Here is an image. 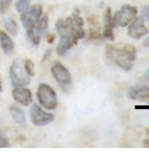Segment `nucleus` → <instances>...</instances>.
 Here are the masks:
<instances>
[{
    "instance_id": "nucleus-1",
    "label": "nucleus",
    "mask_w": 149,
    "mask_h": 154,
    "mask_svg": "<svg viewBox=\"0 0 149 154\" xmlns=\"http://www.w3.org/2000/svg\"><path fill=\"white\" fill-rule=\"evenodd\" d=\"M56 32L59 35V42L57 45V55L64 56L77 43L85 36L84 20L80 14L75 10L71 16L58 20L56 22Z\"/></svg>"
},
{
    "instance_id": "nucleus-2",
    "label": "nucleus",
    "mask_w": 149,
    "mask_h": 154,
    "mask_svg": "<svg viewBox=\"0 0 149 154\" xmlns=\"http://www.w3.org/2000/svg\"><path fill=\"white\" fill-rule=\"evenodd\" d=\"M105 57L109 62L118 66L125 72H130L132 69L137 58L136 49L132 45H109L105 48Z\"/></svg>"
},
{
    "instance_id": "nucleus-3",
    "label": "nucleus",
    "mask_w": 149,
    "mask_h": 154,
    "mask_svg": "<svg viewBox=\"0 0 149 154\" xmlns=\"http://www.w3.org/2000/svg\"><path fill=\"white\" fill-rule=\"evenodd\" d=\"M36 98H38L41 107L49 110H53L58 106L56 91L49 84H45V83L39 85L38 91H36Z\"/></svg>"
},
{
    "instance_id": "nucleus-4",
    "label": "nucleus",
    "mask_w": 149,
    "mask_h": 154,
    "mask_svg": "<svg viewBox=\"0 0 149 154\" xmlns=\"http://www.w3.org/2000/svg\"><path fill=\"white\" fill-rule=\"evenodd\" d=\"M51 73L59 88L64 91L68 92L71 89L73 85V79H71V74L70 72L59 62H55L51 67Z\"/></svg>"
},
{
    "instance_id": "nucleus-5",
    "label": "nucleus",
    "mask_w": 149,
    "mask_h": 154,
    "mask_svg": "<svg viewBox=\"0 0 149 154\" xmlns=\"http://www.w3.org/2000/svg\"><path fill=\"white\" fill-rule=\"evenodd\" d=\"M10 79L14 86H27L30 83V75L26 72L21 60L14 61L10 67Z\"/></svg>"
},
{
    "instance_id": "nucleus-6",
    "label": "nucleus",
    "mask_w": 149,
    "mask_h": 154,
    "mask_svg": "<svg viewBox=\"0 0 149 154\" xmlns=\"http://www.w3.org/2000/svg\"><path fill=\"white\" fill-rule=\"evenodd\" d=\"M29 117L35 126H45L55 120V115L50 112H45L38 103H33L29 110Z\"/></svg>"
},
{
    "instance_id": "nucleus-7",
    "label": "nucleus",
    "mask_w": 149,
    "mask_h": 154,
    "mask_svg": "<svg viewBox=\"0 0 149 154\" xmlns=\"http://www.w3.org/2000/svg\"><path fill=\"white\" fill-rule=\"evenodd\" d=\"M137 17V9L132 5H123L113 16V22L119 27H127Z\"/></svg>"
},
{
    "instance_id": "nucleus-8",
    "label": "nucleus",
    "mask_w": 149,
    "mask_h": 154,
    "mask_svg": "<svg viewBox=\"0 0 149 154\" xmlns=\"http://www.w3.org/2000/svg\"><path fill=\"white\" fill-rule=\"evenodd\" d=\"M43 15V6L40 4H36L34 6H30L26 12L21 14V22L26 30L33 28L39 18Z\"/></svg>"
},
{
    "instance_id": "nucleus-9",
    "label": "nucleus",
    "mask_w": 149,
    "mask_h": 154,
    "mask_svg": "<svg viewBox=\"0 0 149 154\" xmlns=\"http://www.w3.org/2000/svg\"><path fill=\"white\" fill-rule=\"evenodd\" d=\"M149 33V29L147 28V26L144 24L143 20L141 17H136L130 24H129V30L127 34L132 39H142L143 36H145Z\"/></svg>"
},
{
    "instance_id": "nucleus-10",
    "label": "nucleus",
    "mask_w": 149,
    "mask_h": 154,
    "mask_svg": "<svg viewBox=\"0 0 149 154\" xmlns=\"http://www.w3.org/2000/svg\"><path fill=\"white\" fill-rule=\"evenodd\" d=\"M12 97L17 103H20L21 106H24V107L29 106L33 102L32 91L26 86H14Z\"/></svg>"
},
{
    "instance_id": "nucleus-11",
    "label": "nucleus",
    "mask_w": 149,
    "mask_h": 154,
    "mask_svg": "<svg viewBox=\"0 0 149 154\" xmlns=\"http://www.w3.org/2000/svg\"><path fill=\"white\" fill-rule=\"evenodd\" d=\"M114 22H113V15H111L110 8L105 9L103 15V32L102 35L104 39L113 42L114 40Z\"/></svg>"
},
{
    "instance_id": "nucleus-12",
    "label": "nucleus",
    "mask_w": 149,
    "mask_h": 154,
    "mask_svg": "<svg viewBox=\"0 0 149 154\" xmlns=\"http://www.w3.org/2000/svg\"><path fill=\"white\" fill-rule=\"evenodd\" d=\"M127 97L133 101H149V85L139 84L132 86L127 91Z\"/></svg>"
},
{
    "instance_id": "nucleus-13",
    "label": "nucleus",
    "mask_w": 149,
    "mask_h": 154,
    "mask_svg": "<svg viewBox=\"0 0 149 154\" xmlns=\"http://www.w3.org/2000/svg\"><path fill=\"white\" fill-rule=\"evenodd\" d=\"M0 46H2V50L5 55L10 56L14 54L15 51V43L12 40V38L10 36V34L8 32L0 30Z\"/></svg>"
},
{
    "instance_id": "nucleus-14",
    "label": "nucleus",
    "mask_w": 149,
    "mask_h": 154,
    "mask_svg": "<svg viewBox=\"0 0 149 154\" xmlns=\"http://www.w3.org/2000/svg\"><path fill=\"white\" fill-rule=\"evenodd\" d=\"M10 114L16 124H18L20 126H26L27 120H26V113L23 109H21L16 104H12L10 106Z\"/></svg>"
},
{
    "instance_id": "nucleus-15",
    "label": "nucleus",
    "mask_w": 149,
    "mask_h": 154,
    "mask_svg": "<svg viewBox=\"0 0 149 154\" xmlns=\"http://www.w3.org/2000/svg\"><path fill=\"white\" fill-rule=\"evenodd\" d=\"M35 29L39 32V34L41 36L47 35V28H49V17L47 15H41V17L39 18V21L36 22V24L34 26Z\"/></svg>"
},
{
    "instance_id": "nucleus-16",
    "label": "nucleus",
    "mask_w": 149,
    "mask_h": 154,
    "mask_svg": "<svg viewBox=\"0 0 149 154\" xmlns=\"http://www.w3.org/2000/svg\"><path fill=\"white\" fill-rule=\"evenodd\" d=\"M5 28H6V32L12 36H16L18 34V24L12 17H9L5 20Z\"/></svg>"
},
{
    "instance_id": "nucleus-17",
    "label": "nucleus",
    "mask_w": 149,
    "mask_h": 154,
    "mask_svg": "<svg viewBox=\"0 0 149 154\" xmlns=\"http://www.w3.org/2000/svg\"><path fill=\"white\" fill-rule=\"evenodd\" d=\"M30 3H32V0H17L16 4H15L16 11H17L18 14L26 12V11L30 8Z\"/></svg>"
},
{
    "instance_id": "nucleus-18",
    "label": "nucleus",
    "mask_w": 149,
    "mask_h": 154,
    "mask_svg": "<svg viewBox=\"0 0 149 154\" xmlns=\"http://www.w3.org/2000/svg\"><path fill=\"white\" fill-rule=\"evenodd\" d=\"M23 66H24V69H26V72L30 75V76H33L34 74H35V66H34V63H33V61L32 60H26L24 62H23Z\"/></svg>"
},
{
    "instance_id": "nucleus-19",
    "label": "nucleus",
    "mask_w": 149,
    "mask_h": 154,
    "mask_svg": "<svg viewBox=\"0 0 149 154\" xmlns=\"http://www.w3.org/2000/svg\"><path fill=\"white\" fill-rule=\"evenodd\" d=\"M10 146H11V143H10L8 136L0 130V149L2 148H10Z\"/></svg>"
},
{
    "instance_id": "nucleus-20",
    "label": "nucleus",
    "mask_w": 149,
    "mask_h": 154,
    "mask_svg": "<svg viewBox=\"0 0 149 154\" xmlns=\"http://www.w3.org/2000/svg\"><path fill=\"white\" fill-rule=\"evenodd\" d=\"M11 3L12 0H0V14H5L9 10Z\"/></svg>"
},
{
    "instance_id": "nucleus-21",
    "label": "nucleus",
    "mask_w": 149,
    "mask_h": 154,
    "mask_svg": "<svg viewBox=\"0 0 149 154\" xmlns=\"http://www.w3.org/2000/svg\"><path fill=\"white\" fill-rule=\"evenodd\" d=\"M141 18L149 22V5H143L141 8Z\"/></svg>"
},
{
    "instance_id": "nucleus-22",
    "label": "nucleus",
    "mask_w": 149,
    "mask_h": 154,
    "mask_svg": "<svg viewBox=\"0 0 149 154\" xmlns=\"http://www.w3.org/2000/svg\"><path fill=\"white\" fill-rule=\"evenodd\" d=\"M147 132L149 134V129L147 130ZM143 146H144V147H147V148H149V138H145V140H144V142H143Z\"/></svg>"
},
{
    "instance_id": "nucleus-23",
    "label": "nucleus",
    "mask_w": 149,
    "mask_h": 154,
    "mask_svg": "<svg viewBox=\"0 0 149 154\" xmlns=\"http://www.w3.org/2000/svg\"><path fill=\"white\" fill-rule=\"evenodd\" d=\"M143 45H144V46H147V48H149V36H148L147 39L143 42Z\"/></svg>"
},
{
    "instance_id": "nucleus-24",
    "label": "nucleus",
    "mask_w": 149,
    "mask_h": 154,
    "mask_svg": "<svg viewBox=\"0 0 149 154\" xmlns=\"http://www.w3.org/2000/svg\"><path fill=\"white\" fill-rule=\"evenodd\" d=\"M53 39H55V36H53V35H49V36H47L49 43H52V40H53Z\"/></svg>"
},
{
    "instance_id": "nucleus-25",
    "label": "nucleus",
    "mask_w": 149,
    "mask_h": 154,
    "mask_svg": "<svg viewBox=\"0 0 149 154\" xmlns=\"http://www.w3.org/2000/svg\"><path fill=\"white\" fill-rule=\"evenodd\" d=\"M145 76H147V79H148V80H149V70H148V72H147V75H145Z\"/></svg>"
},
{
    "instance_id": "nucleus-26",
    "label": "nucleus",
    "mask_w": 149,
    "mask_h": 154,
    "mask_svg": "<svg viewBox=\"0 0 149 154\" xmlns=\"http://www.w3.org/2000/svg\"><path fill=\"white\" fill-rule=\"evenodd\" d=\"M0 90H2V80H0Z\"/></svg>"
},
{
    "instance_id": "nucleus-27",
    "label": "nucleus",
    "mask_w": 149,
    "mask_h": 154,
    "mask_svg": "<svg viewBox=\"0 0 149 154\" xmlns=\"http://www.w3.org/2000/svg\"><path fill=\"white\" fill-rule=\"evenodd\" d=\"M0 122H2V120H0Z\"/></svg>"
}]
</instances>
